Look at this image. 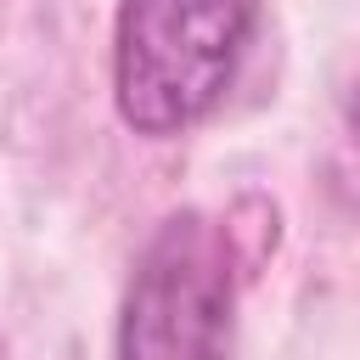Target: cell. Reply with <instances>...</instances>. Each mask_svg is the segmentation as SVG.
Here are the masks:
<instances>
[{
  "label": "cell",
  "mask_w": 360,
  "mask_h": 360,
  "mask_svg": "<svg viewBox=\"0 0 360 360\" xmlns=\"http://www.w3.org/2000/svg\"><path fill=\"white\" fill-rule=\"evenodd\" d=\"M259 0H118L112 101L135 135L169 141L202 124L253 39Z\"/></svg>",
  "instance_id": "cell-1"
},
{
  "label": "cell",
  "mask_w": 360,
  "mask_h": 360,
  "mask_svg": "<svg viewBox=\"0 0 360 360\" xmlns=\"http://www.w3.org/2000/svg\"><path fill=\"white\" fill-rule=\"evenodd\" d=\"M349 129H354V141H360V84H354V96H349Z\"/></svg>",
  "instance_id": "cell-3"
},
{
  "label": "cell",
  "mask_w": 360,
  "mask_h": 360,
  "mask_svg": "<svg viewBox=\"0 0 360 360\" xmlns=\"http://www.w3.org/2000/svg\"><path fill=\"white\" fill-rule=\"evenodd\" d=\"M236 304V225L169 214L135 259L118 309V360H225Z\"/></svg>",
  "instance_id": "cell-2"
}]
</instances>
